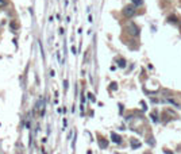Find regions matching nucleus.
<instances>
[{
    "label": "nucleus",
    "instance_id": "f257e3e1",
    "mask_svg": "<svg viewBox=\"0 0 181 154\" xmlns=\"http://www.w3.org/2000/svg\"><path fill=\"white\" fill-rule=\"evenodd\" d=\"M126 31L128 32L130 35H133V37H138V35H139V27H138L134 22H128V23L126 24Z\"/></svg>",
    "mask_w": 181,
    "mask_h": 154
},
{
    "label": "nucleus",
    "instance_id": "f03ea898",
    "mask_svg": "<svg viewBox=\"0 0 181 154\" xmlns=\"http://www.w3.org/2000/svg\"><path fill=\"white\" fill-rule=\"evenodd\" d=\"M137 14V10H135V6H126V7L123 8V15L126 16L127 19H130V18H133V16Z\"/></svg>",
    "mask_w": 181,
    "mask_h": 154
},
{
    "label": "nucleus",
    "instance_id": "7ed1b4c3",
    "mask_svg": "<svg viewBox=\"0 0 181 154\" xmlns=\"http://www.w3.org/2000/svg\"><path fill=\"white\" fill-rule=\"evenodd\" d=\"M111 139L114 143H122V137L118 135L116 133H111Z\"/></svg>",
    "mask_w": 181,
    "mask_h": 154
},
{
    "label": "nucleus",
    "instance_id": "20e7f679",
    "mask_svg": "<svg viewBox=\"0 0 181 154\" xmlns=\"http://www.w3.org/2000/svg\"><path fill=\"white\" fill-rule=\"evenodd\" d=\"M99 146L102 147V149H106V147L108 146V142H107L104 138H100L99 139Z\"/></svg>",
    "mask_w": 181,
    "mask_h": 154
},
{
    "label": "nucleus",
    "instance_id": "39448f33",
    "mask_svg": "<svg viewBox=\"0 0 181 154\" xmlns=\"http://www.w3.org/2000/svg\"><path fill=\"white\" fill-rule=\"evenodd\" d=\"M146 143H147V145H150V146H155V141H154L153 135H149V137H147V139H146Z\"/></svg>",
    "mask_w": 181,
    "mask_h": 154
},
{
    "label": "nucleus",
    "instance_id": "423d86ee",
    "mask_svg": "<svg viewBox=\"0 0 181 154\" xmlns=\"http://www.w3.org/2000/svg\"><path fill=\"white\" fill-rule=\"evenodd\" d=\"M131 147H133V149L141 147V142H139V141H137V139H131Z\"/></svg>",
    "mask_w": 181,
    "mask_h": 154
},
{
    "label": "nucleus",
    "instance_id": "0eeeda50",
    "mask_svg": "<svg viewBox=\"0 0 181 154\" xmlns=\"http://www.w3.org/2000/svg\"><path fill=\"white\" fill-rule=\"evenodd\" d=\"M150 116H151V119H153V122H154V123H158V122H160V118L157 116V111L151 112V115H150Z\"/></svg>",
    "mask_w": 181,
    "mask_h": 154
},
{
    "label": "nucleus",
    "instance_id": "6e6552de",
    "mask_svg": "<svg viewBox=\"0 0 181 154\" xmlns=\"http://www.w3.org/2000/svg\"><path fill=\"white\" fill-rule=\"evenodd\" d=\"M162 103H166V104H173V106L178 107V104H177L176 102H174L173 99H164V100H162Z\"/></svg>",
    "mask_w": 181,
    "mask_h": 154
},
{
    "label": "nucleus",
    "instance_id": "1a4fd4ad",
    "mask_svg": "<svg viewBox=\"0 0 181 154\" xmlns=\"http://www.w3.org/2000/svg\"><path fill=\"white\" fill-rule=\"evenodd\" d=\"M126 59H123V58H119L118 59V66L119 68H126Z\"/></svg>",
    "mask_w": 181,
    "mask_h": 154
},
{
    "label": "nucleus",
    "instance_id": "9d476101",
    "mask_svg": "<svg viewBox=\"0 0 181 154\" xmlns=\"http://www.w3.org/2000/svg\"><path fill=\"white\" fill-rule=\"evenodd\" d=\"M168 22H169V23H177L178 19L174 15H170V16H168Z\"/></svg>",
    "mask_w": 181,
    "mask_h": 154
},
{
    "label": "nucleus",
    "instance_id": "9b49d317",
    "mask_svg": "<svg viewBox=\"0 0 181 154\" xmlns=\"http://www.w3.org/2000/svg\"><path fill=\"white\" fill-rule=\"evenodd\" d=\"M133 1V4H134L135 7H141L142 4H143V0H131Z\"/></svg>",
    "mask_w": 181,
    "mask_h": 154
},
{
    "label": "nucleus",
    "instance_id": "f8f14e48",
    "mask_svg": "<svg viewBox=\"0 0 181 154\" xmlns=\"http://www.w3.org/2000/svg\"><path fill=\"white\" fill-rule=\"evenodd\" d=\"M88 99H89L92 103L96 102V99H95V95H93V93H88Z\"/></svg>",
    "mask_w": 181,
    "mask_h": 154
},
{
    "label": "nucleus",
    "instance_id": "ddd939ff",
    "mask_svg": "<svg viewBox=\"0 0 181 154\" xmlns=\"http://www.w3.org/2000/svg\"><path fill=\"white\" fill-rule=\"evenodd\" d=\"M7 6V0H0V8H4Z\"/></svg>",
    "mask_w": 181,
    "mask_h": 154
},
{
    "label": "nucleus",
    "instance_id": "4468645a",
    "mask_svg": "<svg viewBox=\"0 0 181 154\" xmlns=\"http://www.w3.org/2000/svg\"><path fill=\"white\" fill-rule=\"evenodd\" d=\"M111 89H114V91H116V89H118V85H116V83H111Z\"/></svg>",
    "mask_w": 181,
    "mask_h": 154
},
{
    "label": "nucleus",
    "instance_id": "2eb2a0df",
    "mask_svg": "<svg viewBox=\"0 0 181 154\" xmlns=\"http://www.w3.org/2000/svg\"><path fill=\"white\" fill-rule=\"evenodd\" d=\"M64 89H65V91L68 89V80H65V81H64Z\"/></svg>",
    "mask_w": 181,
    "mask_h": 154
},
{
    "label": "nucleus",
    "instance_id": "dca6fc26",
    "mask_svg": "<svg viewBox=\"0 0 181 154\" xmlns=\"http://www.w3.org/2000/svg\"><path fill=\"white\" fill-rule=\"evenodd\" d=\"M165 153H166V154H173V153H172L170 150H165Z\"/></svg>",
    "mask_w": 181,
    "mask_h": 154
},
{
    "label": "nucleus",
    "instance_id": "f3484780",
    "mask_svg": "<svg viewBox=\"0 0 181 154\" xmlns=\"http://www.w3.org/2000/svg\"><path fill=\"white\" fill-rule=\"evenodd\" d=\"M178 26H180V30H181V20H178Z\"/></svg>",
    "mask_w": 181,
    "mask_h": 154
}]
</instances>
